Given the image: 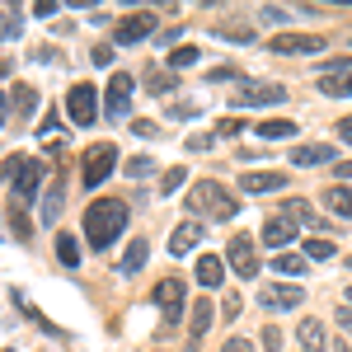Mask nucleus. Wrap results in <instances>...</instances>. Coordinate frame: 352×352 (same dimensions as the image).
<instances>
[{"instance_id": "nucleus-1", "label": "nucleus", "mask_w": 352, "mask_h": 352, "mask_svg": "<svg viewBox=\"0 0 352 352\" xmlns=\"http://www.w3.org/2000/svg\"><path fill=\"white\" fill-rule=\"evenodd\" d=\"M127 230V202L122 197H94L85 207V240L94 254H104L109 244H118V235Z\"/></svg>"}, {"instance_id": "nucleus-2", "label": "nucleus", "mask_w": 352, "mask_h": 352, "mask_svg": "<svg viewBox=\"0 0 352 352\" xmlns=\"http://www.w3.org/2000/svg\"><path fill=\"white\" fill-rule=\"evenodd\" d=\"M184 207H188L192 217H207V221H235L240 197H235V192H226L217 179H197L192 192L184 197Z\"/></svg>"}, {"instance_id": "nucleus-3", "label": "nucleus", "mask_w": 352, "mask_h": 352, "mask_svg": "<svg viewBox=\"0 0 352 352\" xmlns=\"http://www.w3.org/2000/svg\"><path fill=\"white\" fill-rule=\"evenodd\" d=\"M99 113H104V99H99V89H94L89 80H80V85L66 89V118H71L76 127H94Z\"/></svg>"}, {"instance_id": "nucleus-4", "label": "nucleus", "mask_w": 352, "mask_h": 352, "mask_svg": "<svg viewBox=\"0 0 352 352\" xmlns=\"http://www.w3.org/2000/svg\"><path fill=\"white\" fill-rule=\"evenodd\" d=\"M5 169H10V192H14L19 202L38 197L43 179H47V164H43V160H10Z\"/></svg>"}, {"instance_id": "nucleus-5", "label": "nucleus", "mask_w": 352, "mask_h": 352, "mask_svg": "<svg viewBox=\"0 0 352 352\" xmlns=\"http://www.w3.org/2000/svg\"><path fill=\"white\" fill-rule=\"evenodd\" d=\"M151 300L164 310V320H169V329L184 320V310H188V287H184V277H160L155 282V292H151Z\"/></svg>"}, {"instance_id": "nucleus-6", "label": "nucleus", "mask_w": 352, "mask_h": 352, "mask_svg": "<svg viewBox=\"0 0 352 352\" xmlns=\"http://www.w3.org/2000/svg\"><path fill=\"white\" fill-rule=\"evenodd\" d=\"M113 164H118V146H113V141H99V146H89V151H85V164H80L85 188H99V184H104V179L113 174Z\"/></svg>"}, {"instance_id": "nucleus-7", "label": "nucleus", "mask_w": 352, "mask_h": 352, "mask_svg": "<svg viewBox=\"0 0 352 352\" xmlns=\"http://www.w3.org/2000/svg\"><path fill=\"white\" fill-rule=\"evenodd\" d=\"M315 89L329 99H352V61H324L315 76Z\"/></svg>"}, {"instance_id": "nucleus-8", "label": "nucleus", "mask_w": 352, "mask_h": 352, "mask_svg": "<svg viewBox=\"0 0 352 352\" xmlns=\"http://www.w3.org/2000/svg\"><path fill=\"white\" fill-rule=\"evenodd\" d=\"M287 99V89L277 80H244L240 89H235V104L240 109H272V104H282Z\"/></svg>"}, {"instance_id": "nucleus-9", "label": "nucleus", "mask_w": 352, "mask_h": 352, "mask_svg": "<svg viewBox=\"0 0 352 352\" xmlns=\"http://www.w3.org/2000/svg\"><path fill=\"white\" fill-rule=\"evenodd\" d=\"M155 28H160L155 10H136V14H127V19H118V24H113V43L132 47V43H141V38H151Z\"/></svg>"}, {"instance_id": "nucleus-10", "label": "nucleus", "mask_w": 352, "mask_h": 352, "mask_svg": "<svg viewBox=\"0 0 352 352\" xmlns=\"http://www.w3.org/2000/svg\"><path fill=\"white\" fill-rule=\"evenodd\" d=\"M132 94H136L132 71H118V76L109 80V89H104V118H127V109H132Z\"/></svg>"}, {"instance_id": "nucleus-11", "label": "nucleus", "mask_w": 352, "mask_h": 352, "mask_svg": "<svg viewBox=\"0 0 352 352\" xmlns=\"http://www.w3.org/2000/svg\"><path fill=\"white\" fill-rule=\"evenodd\" d=\"M258 305L263 310H292V305H305V292L296 282H272V287H258Z\"/></svg>"}, {"instance_id": "nucleus-12", "label": "nucleus", "mask_w": 352, "mask_h": 352, "mask_svg": "<svg viewBox=\"0 0 352 352\" xmlns=\"http://www.w3.org/2000/svg\"><path fill=\"white\" fill-rule=\"evenodd\" d=\"M226 258H230V272H235L240 282L258 277V254H254V240L235 235V240H230V249H226Z\"/></svg>"}, {"instance_id": "nucleus-13", "label": "nucleus", "mask_w": 352, "mask_h": 352, "mask_svg": "<svg viewBox=\"0 0 352 352\" xmlns=\"http://www.w3.org/2000/svg\"><path fill=\"white\" fill-rule=\"evenodd\" d=\"M268 52L277 56H296V52H324V38L320 33H277L268 43Z\"/></svg>"}, {"instance_id": "nucleus-14", "label": "nucleus", "mask_w": 352, "mask_h": 352, "mask_svg": "<svg viewBox=\"0 0 352 352\" xmlns=\"http://www.w3.org/2000/svg\"><path fill=\"white\" fill-rule=\"evenodd\" d=\"M258 240L268 244V249H277V254H282L287 244L296 240V221H292V217H282V212H272V217L263 221V230H258Z\"/></svg>"}, {"instance_id": "nucleus-15", "label": "nucleus", "mask_w": 352, "mask_h": 352, "mask_svg": "<svg viewBox=\"0 0 352 352\" xmlns=\"http://www.w3.org/2000/svg\"><path fill=\"white\" fill-rule=\"evenodd\" d=\"M282 188H287L282 169H249V174H240V192H282Z\"/></svg>"}, {"instance_id": "nucleus-16", "label": "nucleus", "mask_w": 352, "mask_h": 352, "mask_svg": "<svg viewBox=\"0 0 352 352\" xmlns=\"http://www.w3.org/2000/svg\"><path fill=\"white\" fill-rule=\"evenodd\" d=\"M207 240V230L197 226V221H184V226H174V235H169V258H184V254H192L197 244Z\"/></svg>"}, {"instance_id": "nucleus-17", "label": "nucleus", "mask_w": 352, "mask_h": 352, "mask_svg": "<svg viewBox=\"0 0 352 352\" xmlns=\"http://www.w3.org/2000/svg\"><path fill=\"white\" fill-rule=\"evenodd\" d=\"M33 104H38V94L28 89V85H10V94H5V122L19 113V118H28L33 113Z\"/></svg>"}, {"instance_id": "nucleus-18", "label": "nucleus", "mask_w": 352, "mask_h": 352, "mask_svg": "<svg viewBox=\"0 0 352 352\" xmlns=\"http://www.w3.org/2000/svg\"><path fill=\"white\" fill-rule=\"evenodd\" d=\"M192 277H197L207 292H217L221 282H226V263H221L217 254H202V258H197V268H192Z\"/></svg>"}, {"instance_id": "nucleus-19", "label": "nucleus", "mask_w": 352, "mask_h": 352, "mask_svg": "<svg viewBox=\"0 0 352 352\" xmlns=\"http://www.w3.org/2000/svg\"><path fill=\"white\" fill-rule=\"evenodd\" d=\"M212 38H226V43H254V24H249V19H217V24H212Z\"/></svg>"}, {"instance_id": "nucleus-20", "label": "nucleus", "mask_w": 352, "mask_h": 352, "mask_svg": "<svg viewBox=\"0 0 352 352\" xmlns=\"http://www.w3.org/2000/svg\"><path fill=\"white\" fill-rule=\"evenodd\" d=\"M329 160H333V146H324V141H310V146H296V151H292V164H300V169L329 164Z\"/></svg>"}, {"instance_id": "nucleus-21", "label": "nucleus", "mask_w": 352, "mask_h": 352, "mask_svg": "<svg viewBox=\"0 0 352 352\" xmlns=\"http://www.w3.org/2000/svg\"><path fill=\"white\" fill-rule=\"evenodd\" d=\"M212 320H217V310H212L207 300H197V305H192V315H188V343H202V338H207V329H212Z\"/></svg>"}, {"instance_id": "nucleus-22", "label": "nucleus", "mask_w": 352, "mask_h": 352, "mask_svg": "<svg viewBox=\"0 0 352 352\" xmlns=\"http://www.w3.org/2000/svg\"><path fill=\"white\" fill-rule=\"evenodd\" d=\"M56 258H61V268H80V240L71 230H56Z\"/></svg>"}, {"instance_id": "nucleus-23", "label": "nucleus", "mask_w": 352, "mask_h": 352, "mask_svg": "<svg viewBox=\"0 0 352 352\" xmlns=\"http://www.w3.org/2000/svg\"><path fill=\"white\" fill-rule=\"evenodd\" d=\"M296 338H300V348H305V352H320V348L329 343L320 320H300V324H296Z\"/></svg>"}, {"instance_id": "nucleus-24", "label": "nucleus", "mask_w": 352, "mask_h": 352, "mask_svg": "<svg viewBox=\"0 0 352 352\" xmlns=\"http://www.w3.org/2000/svg\"><path fill=\"white\" fill-rule=\"evenodd\" d=\"M324 207L333 212V217H352V188H348V184H333V188H324Z\"/></svg>"}, {"instance_id": "nucleus-25", "label": "nucleus", "mask_w": 352, "mask_h": 352, "mask_svg": "<svg viewBox=\"0 0 352 352\" xmlns=\"http://www.w3.org/2000/svg\"><path fill=\"white\" fill-rule=\"evenodd\" d=\"M272 268H277V277H305L310 272V258L305 254H277Z\"/></svg>"}, {"instance_id": "nucleus-26", "label": "nucleus", "mask_w": 352, "mask_h": 352, "mask_svg": "<svg viewBox=\"0 0 352 352\" xmlns=\"http://www.w3.org/2000/svg\"><path fill=\"white\" fill-rule=\"evenodd\" d=\"M258 136L263 141H287V136H296V122L292 118H263L258 122Z\"/></svg>"}, {"instance_id": "nucleus-27", "label": "nucleus", "mask_w": 352, "mask_h": 352, "mask_svg": "<svg viewBox=\"0 0 352 352\" xmlns=\"http://www.w3.org/2000/svg\"><path fill=\"white\" fill-rule=\"evenodd\" d=\"M333 254H338V244L329 240V235H310V240H305V258H315V263H324Z\"/></svg>"}, {"instance_id": "nucleus-28", "label": "nucleus", "mask_w": 352, "mask_h": 352, "mask_svg": "<svg viewBox=\"0 0 352 352\" xmlns=\"http://www.w3.org/2000/svg\"><path fill=\"white\" fill-rule=\"evenodd\" d=\"M197 56H202V47H197V43L174 47V52H169V71H188V66H197Z\"/></svg>"}, {"instance_id": "nucleus-29", "label": "nucleus", "mask_w": 352, "mask_h": 352, "mask_svg": "<svg viewBox=\"0 0 352 352\" xmlns=\"http://www.w3.org/2000/svg\"><path fill=\"white\" fill-rule=\"evenodd\" d=\"M146 254H151L146 240H132V244H127V254H122V272H141V268H146Z\"/></svg>"}, {"instance_id": "nucleus-30", "label": "nucleus", "mask_w": 352, "mask_h": 352, "mask_svg": "<svg viewBox=\"0 0 352 352\" xmlns=\"http://www.w3.org/2000/svg\"><path fill=\"white\" fill-rule=\"evenodd\" d=\"M282 217H292V221H310V217H315V207H310L305 197H292V202H282Z\"/></svg>"}, {"instance_id": "nucleus-31", "label": "nucleus", "mask_w": 352, "mask_h": 352, "mask_svg": "<svg viewBox=\"0 0 352 352\" xmlns=\"http://www.w3.org/2000/svg\"><path fill=\"white\" fill-rule=\"evenodd\" d=\"M10 235H14L19 244H24L28 235H33V226H28V217L19 212V207H10Z\"/></svg>"}, {"instance_id": "nucleus-32", "label": "nucleus", "mask_w": 352, "mask_h": 352, "mask_svg": "<svg viewBox=\"0 0 352 352\" xmlns=\"http://www.w3.org/2000/svg\"><path fill=\"white\" fill-rule=\"evenodd\" d=\"M184 184H188V169H179V164H174V169H164L160 192H174V188H184Z\"/></svg>"}, {"instance_id": "nucleus-33", "label": "nucleus", "mask_w": 352, "mask_h": 352, "mask_svg": "<svg viewBox=\"0 0 352 352\" xmlns=\"http://www.w3.org/2000/svg\"><path fill=\"white\" fill-rule=\"evenodd\" d=\"M151 169H155V160H151V155H136V160H127V174H132V179H146Z\"/></svg>"}, {"instance_id": "nucleus-34", "label": "nucleus", "mask_w": 352, "mask_h": 352, "mask_svg": "<svg viewBox=\"0 0 352 352\" xmlns=\"http://www.w3.org/2000/svg\"><path fill=\"white\" fill-rule=\"evenodd\" d=\"M56 212H61V188L47 192V202H43V221H47V226H56Z\"/></svg>"}, {"instance_id": "nucleus-35", "label": "nucleus", "mask_w": 352, "mask_h": 352, "mask_svg": "<svg viewBox=\"0 0 352 352\" xmlns=\"http://www.w3.org/2000/svg\"><path fill=\"white\" fill-rule=\"evenodd\" d=\"M132 132H136V136H146V141H155V136H160V122H146V118H132Z\"/></svg>"}, {"instance_id": "nucleus-36", "label": "nucleus", "mask_w": 352, "mask_h": 352, "mask_svg": "<svg viewBox=\"0 0 352 352\" xmlns=\"http://www.w3.org/2000/svg\"><path fill=\"white\" fill-rule=\"evenodd\" d=\"M146 89L164 94V89H174V76H160V71H151V76H146Z\"/></svg>"}, {"instance_id": "nucleus-37", "label": "nucleus", "mask_w": 352, "mask_h": 352, "mask_svg": "<svg viewBox=\"0 0 352 352\" xmlns=\"http://www.w3.org/2000/svg\"><path fill=\"white\" fill-rule=\"evenodd\" d=\"M263 352H282V329H277V324L263 329Z\"/></svg>"}, {"instance_id": "nucleus-38", "label": "nucleus", "mask_w": 352, "mask_h": 352, "mask_svg": "<svg viewBox=\"0 0 352 352\" xmlns=\"http://www.w3.org/2000/svg\"><path fill=\"white\" fill-rule=\"evenodd\" d=\"M263 19H268V24H282V33H287V19H292V14L277 10V5H263Z\"/></svg>"}, {"instance_id": "nucleus-39", "label": "nucleus", "mask_w": 352, "mask_h": 352, "mask_svg": "<svg viewBox=\"0 0 352 352\" xmlns=\"http://www.w3.org/2000/svg\"><path fill=\"white\" fill-rule=\"evenodd\" d=\"M217 146V136L212 132H197V136H188V151H212Z\"/></svg>"}, {"instance_id": "nucleus-40", "label": "nucleus", "mask_w": 352, "mask_h": 352, "mask_svg": "<svg viewBox=\"0 0 352 352\" xmlns=\"http://www.w3.org/2000/svg\"><path fill=\"white\" fill-rule=\"evenodd\" d=\"M197 113V104L192 99H184V104H169V118H192Z\"/></svg>"}, {"instance_id": "nucleus-41", "label": "nucleus", "mask_w": 352, "mask_h": 352, "mask_svg": "<svg viewBox=\"0 0 352 352\" xmlns=\"http://www.w3.org/2000/svg\"><path fill=\"white\" fill-rule=\"evenodd\" d=\"M14 33H19V14L5 10V43H14Z\"/></svg>"}, {"instance_id": "nucleus-42", "label": "nucleus", "mask_w": 352, "mask_h": 352, "mask_svg": "<svg viewBox=\"0 0 352 352\" xmlns=\"http://www.w3.org/2000/svg\"><path fill=\"white\" fill-rule=\"evenodd\" d=\"M240 305H244L240 296H226V300H221V315H226V320H235V315H240Z\"/></svg>"}, {"instance_id": "nucleus-43", "label": "nucleus", "mask_w": 352, "mask_h": 352, "mask_svg": "<svg viewBox=\"0 0 352 352\" xmlns=\"http://www.w3.org/2000/svg\"><path fill=\"white\" fill-rule=\"evenodd\" d=\"M89 61H94V66H109V61H113V47H109V43H104V47H94V52H89Z\"/></svg>"}, {"instance_id": "nucleus-44", "label": "nucleus", "mask_w": 352, "mask_h": 352, "mask_svg": "<svg viewBox=\"0 0 352 352\" xmlns=\"http://www.w3.org/2000/svg\"><path fill=\"white\" fill-rule=\"evenodd\" d=\"M338 329L352 333V305H338Z\"/></svg>"}, {"instance_id": "nucleus-45", "label": "nucleus", "mask_w": 352, "mask_h": 352, "mask_svg": "<svg viewBox=\"0 0 352 352\" xmlns=\"http://www.w3.org/2000/svg\"><path fill=\"white\" fill-rule=\"evenodd\" d=\"M33 14H38V19H52L56 5H52V0H38V5H33Z\"/></svg>"}, {"instance_id": "nucleus-46", "label": "nucleus", "mask_w": 352, "mask_h": 352, "mask_svg": "<svg viewBox=\"0 0 352 352\" xmlns=\"http://www.w3.org/2000/svg\"><path fill=\"white\" fill-rule=\"evenodd\" d=\"M221 352H254V343H249V338H230Z\"/></svg>"}, {"instance_id": "nucleus-47", "label": "nucleus", "mask_w": 352, "mask_h": 352, "mask_svg": "<svg viewBox=\"0 0 352 352\" xmlns=\"http://www.w3.org/2000/svg\"><path fill=\"white\" fill-rule=\"evenodd\" d=\"M240 127H244L240 118H226V122H221V136H240Z\"/></svg>"}, {"instance_id": "nucleus-48", "label": "nucleus", "mask_w": 352, "mask_h": 352, "mask_svg": "<svg viewBox=\"0 0 352 352\" xmlns=\"http://www.w3.org/2000/svg\"><path fill=\"white\" fill-rule=\"evenodd\" d=\"M333 174H338V184H348V179H352V160H338V164H333Z\"/></svg>"}, {"instance_id": "nucleus-49", "label": "nucleus", "mask_w": 352, "mask_h": 352, "mask_svg": "<svg viewBox=\"0 0 352 352\" xmlns=\"http://www.w3.org/2000/svg\"><path fill=\"white\" fill-rule=\"evenodd\" d=\"M338 136H343V141L352 146V118H338Z\"/></svg>"}, {"instance_id": "nucleus-50", "label": "nucleus", "mask_w": 352, "mask_h": 352, "mask_svg": "<svg viewBox=\"0 0 352 352\" xmlns=\"http://www.w3.org/2000/svg\"><path fill=\"white\" fill-rule=\"evenodd\" d=\"M333 352H352V343H333Z\"/></svg>"}, {"instance_id": "nucleus-51", "label": "nucleus", "mask_w": 352, "mask_h": 352, "mask_svg": "<svg viewBox=\"0 0 352 352\" xmlns=\"http://www.w3.org/2000/svg\"><path fill=\"white\" fill-rule=\"evenodd\" d=\"M348 305H352V287H348Z\"/></svg>"}, {"instance_id": "nucleus-52", "label": "nucleus", "mask_w": 352, "mask_h": 352, "mask_svg": "<svg viewBox=\"0 0 352 352\" xmlns=\"http://www.w3.org/2000/svg\"><path fill=\"white\" fill-rule=\"evenodd\" d=\"M348 268H352V254H348Z\"/></svg>"}]
</instances>
